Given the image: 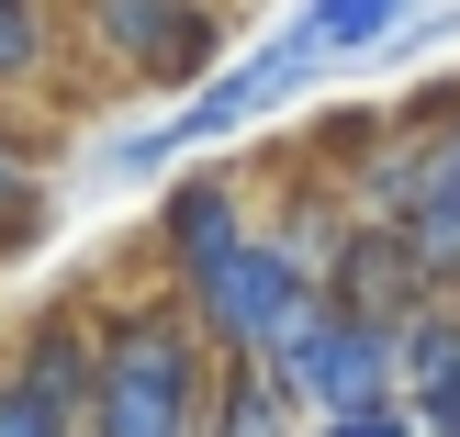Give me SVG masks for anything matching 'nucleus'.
Wrapping results in <instances>:
<instances>
[{"mask_svg":"<svg viewBox=\"0 0 460 437\" xmlns=\"http://www.w3.org/2000/svg\"><path fill=\"white\" fill-rule=\"evenodd\" d=\"M326 67V34L314 22H292V34H270L259 57H236L225 79H202L191 90V112H169V124H146V135H124L112 146V179H157L169 157H191V146H214V135H247L270 101H292V90Z\"/></svg>","mask_w":460,"mask_h":437,"instance_id":"obj_4","label":"nucleus"},{"mask_svg":"<svg viewBox=\"0 0 460 437\" xmlns=\"http://www.w3.org/2000/svg\"><path fill=\"white\" fill-rule=\"evenodd\" d=\"M259 236V179L236 169V157H202V169H180L169 191H157V269H202L214 247Z\"/></svg>","mask_w":460,"mask_h":437,"instance_id":"obj_6","label":"nucleus"},{"mask_svg":"<svg viewBox=\"0 0 460 437\" xmlns=\"http://www.w3.org/2000/svg\"><path fill=\"white\" fill-rule=\"evenodd\" d=\"M67 67V0H0V101L45 90Z\"/></svg>","mask_w":460,"mask_h":437,"instance_id":"obj_11","label":"nucleus"},{"mask_svg":"<svg viewBox=\"0 0 460 437\" xmlns=\"http://www.w3.org/2000/svg\"><path fill=\"white\" fill-rule=\"evenodd\" d=\"M34 393H57L67 415H90V381H102V314H79V303H57L34 336H22V359H12Z\"/></svg>","mask_w":460,"mask_h":437,"instance_id":"obj_9","label":"nucleus"},{"mask_svg":"<svg viewBox=\"0 0 460 437\" xmlns=\"http://www.w3.org/2000/svg\"><path fill=\"white\" fill-rule=\"evenodd\" d=\"M202 437H304V404L281 393L270 359H225L214 404H202Z\"/></svg>","mask_w":460,"mask_h":437,"instance_id":"obj_10","label":"nucleus"},{"mask_svg":"<svg viewBox=\"0 0 460 437\" xmlns=\"http://www.w3.org/2000/svg\"><path fill=\"white\" fill-rule=\"evenodd\" d=\"M416 157H427V124H416V112H359V124L326 146V191L349 202V224H404Z\"/></svg>","mask_w":460,"mask_h":437,"instance_id":"obj_7","label":"nucleus"},{"mask_svg":"<svg viewBox=\"0 0 460 437\" xmlns=\"http://www.w3.org/2000/svg\"><path fill=\"white\" fill-rule=\"evenodd\" d=\"M416 415H427V437H460V348L416 381Z\"/></svg>","mask_w":460,"mask_h":437,"instance_id":"obj_15","label":"nucleus"},{"mask_svg":"<svg viewBox=\"0 0 460 437\" xmlns=\"http://www.w3.org/2000/svg\"><path fill=\"white\" fill-rule=\"evenodd\" d=\"M34 224H45V179H34V146H22V135L0 124V258H12V247H34Z\"/></svg>","mask_w":460,"mask_h":437,"instance_id":"obj_13","label":"nucleus"},{"mask_svg":"<svg viewBox=\"0 0 460 437\" xmlns=\"http://www.w3.org/2000/svg\"><path fill=\"white\" fill-rule=\"evenodd\" d=\"M416 124H427V157H416V202H404L394 236H404V247H416V258L460 292V90H427Z\"/></svg>","mask_w":460,"mask_h":437,"instance_id":"obj_8","label":"nucleus"},{"mask_svg":"<svg viewBox=\"0 0 460 437\" xmlns=\"http://www.w3.org/2000/svg\"><path fill=\"white\" fill-rule=\"evenodd\" d=\"M416 12V0H314V34H326V57H371V45H394V22Z\"/></svg>","mask_w":460,"mask_h":437,"instance_id":"obj_12","label":"nucleus"},{"mask_svg":"<svg viewBox=\"0 0 460 437\" xmlns=\"http://www.w3.org/2000/svg\"><path fill=\"white\" fill-rule=\"evenodd\" d=\"M225 0H67V45L112 90H180L225 57Z\"/></svg>","mask_w":460,"mask_h":437,"instance_id":"obj_3","label":"nucleus"},{"mask_svg":"<svg viewBox=\"0 0 460 437\" xmlns=\"http://www.w3.org/2000/svg\"><path fill=\"white\" fill-rule=\"evenodd\" d=\"M225 12H247V0H225Z\"/></svg>","mask_w":460,"mask_h":437,"instance_id":"obj_16","label":"nucleus"},{"mask_svg":"<svg viewBox=\"0 0 460 437\" xmlns=\"http://www.w3.org/2000/svg\"><path fill=\"white\" fill-rule=\"evenodd\" d=\"M270 371H281V393L314 415H359V404H404V326H371V314H349L337 292H314L304 326L270 348Z\"/></svg>","mask_w":460,"mask_h":437,"instance_id":"obj_5","label":"nucleus"},{"mask_svg":"<svg viewBox=\"0 0 460 437\" xmlns=\"http://www.w3.org/2000/svg\"><path fill=\"white\" fill-rule=\"evenodd\" d=\"M214 381H225V359L180 314V292L135 303V314H102V381H90L79 437H202Z\"/></svg>","mask_w":460,"mask_h":437,"instance_id":"obj_1","label":"nucleus"},{"mask_svg":"<svg viewBox=\"0 0 460 437\" xmlns=\"http://www.w3.org/2000/svg\"><path fill=\"white\" fill-rule=\"evenodd\" d=\"M0 437H79V415L57 393H34L22 371H0Z\"/></svg>","mask_w":460,"mask_h":437,"instance_id":"obj_14","label":"nucleus"},{"mask_svg":"<svg viewBox=\"0 0 460 437\" xmlns=\"http://www.w3.org/2000/svg\"><path fill=\"white\" fill-rule=\"evenodd\" d=\"M169 292H180V314H191V326L214 336V359H270L292 326H304V303H314L326 281H314V269L292 258V247L270 236V224H259V236L214 247L202 269H180Z\"/></svg>","mask_w":460,"mask_h":437,"instance_id":"obj_2","label":"nucleus"}]
</instances>
